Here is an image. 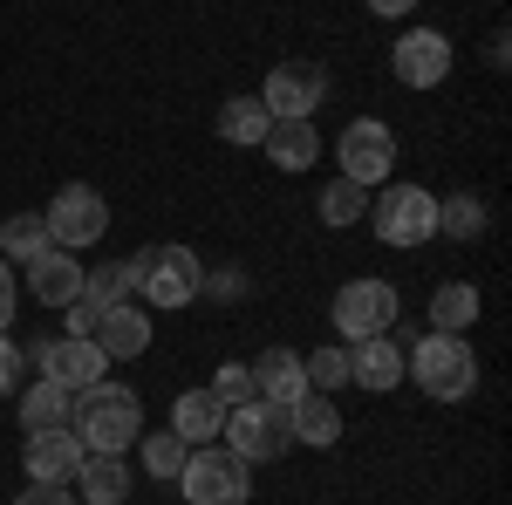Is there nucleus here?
<instances>
[{"mask_svg":"<svg viewBox=\"0 0 512 505\" xmlns=\"http://www.w3.org/2000/svg\"><path fill=\"white\" fill-rule=\"evenodd\" d=\"M369 233L396 246V253H417L437 239V192L424 185H376L369 192Z\"/></svg>","mask_w":512,"mask_h":505,"instance_id":"20e7f679","label":"nucleus"},{"mask_svg":"<svg viewBox=\"0 0 512 505\" xmlns=\"http://www.w3.org/2000/svg\"><path fill=\"white\" fill-rule=\"evenodd\" d=\"M21 362H35V376H48V383H62V389H89L110 376V355L96 349L89 335H41V342L21 349Z\"/></svg>","mask_w":512,"mask_h":505,"instance_id":"1a4fd4ad","label":"nucleus"},{"mask_svg":"<svg viewBox=\"0 0 512 505\" xmlns=\"http://www.w3.org/2000/svg\"><path fill=\"white\" fill-rule=\"evenodd\" d=\"M335 157H342V178H355L362 192H376V185H390V171H396V130L383 117H355L335 137Z\"/></svg>","mask_w":512,"mask_h":505,"instance_id":"9b49d317","label":"nucleus"},{"mask_svg":"<svg viewBox=\"0 0 512 505\" xmlns=\"http://www.w3.org/2000/svg\"><path fill=\"white\" fill-rule=\"evenodd\" d=\"M69 430H76V444L82 451H130L137 437H144V403H137V389H123V383H89L76 389V403H69Z\"/></svg>","mask_w":512,"mask_h":505,"instance_id":"f257e3e1","label":"nucleus"},{"mask_svg":"<svg viewBox=\"0 0 512 505\" xmlns=\"http://www.w3.org/2000/svg\"><path fill=\"white\" fill-rule=\"evenodd\" d=\"M21 369H28V362H21V349H14V335H0V396L21 383Z\"/></svg>","mask_w":512,"mask_h":505,"instance_id":"473e14b6","label":"nucleus"},{"mask_svg":"<svg viewBox=\"0 0 512 505\" xmlns=\"http://www.w3.org/2000/svg\"><path fill=\"white\" fill-rule=\"evenodd\" d=\"M48 239L62 246V253H89L96 239L110 233V205H103V192L96 185H62V192L48 198Z\"/></svg>","mask_w":512,"mask_h":505,"instance_id":"9d476101","label":"nucleus"},{"mask_svg":"<svg viewBox=\"0 0 512 505\" xmlns=\"http://www.w3.org/2000/svg\"><path fill=\"white\" fill-rule=\"evenodd\" d=\"M301 376H308V389H342L349 383V342H328V349H308L301 355Z\"/></svg>","mask_w":512,"mask_h":505,"instance_id":"c85d7f7f","label":"nucleus"},{"mask_svg":"<svg viewBox=\"0 0 512 505\" xmlns=\"http://www.w3.org/2000/svg\"><path fill=\"white\" fill-rule=\"evenodd\" d=\"M349 383L369 389V396H390V389L403 383V342H390V335L349 342Z\"/></svg>","mask_w":512,"mask_h":505,"instance_id":"2eb2a0df","label":"nucleus"},{"mask_svg":"<svg viewBox=\"0 0 512 505\" xmlns=\"http://www.w3.org/2000/svg\"><path fill=\"white\" fill-rule=\"evenodd\" d=\"M403 301H396L390 280H376V273H362V280H342L335 287V301H328V321H335V335L342 342H369V335H390Z\"/></svg>","mask_w":512,"mask_h":505,"instance_id":"423d86ee","label":"nucleus"},{"mask_svg":"<svg viewBox=\"0 0 512 505\" xmlns=\"http://www.w3.org/2000/svg\"><path fill=\"white\" fill-rule=\"evenodd\" d=\"M315 212H321V226H355L362 212H369V192L355 185V178H328L315 198Z\"/></svg>","mask_w":512,"mask_h":505,"instance_id":"bb28decb","label":"nucleus"},{"mask_svg":"<svg viewBox=\"0 0 512 505\" xmlns=\"http://www.w3.org/2000/svg\"><path fill=\"white\" fill-rule=\"evenodd\" d=\"M171 485L185 492V505H246L253 465L233 458L226 444H192V458H185V471H178Z\"/></svg>","mask_w":512,"mask_h":505,"instance_id":"39448f33","label":"nucleus"},{"mask_svg":"<svg viewBox=\"0 0 512 505\" xmlns=\"http://www.w3.org/2000/svg\"><path fill=\"white\" fill-rule=\"evenodd\" d=\"M253 96L267 103L274 123H315V110L328 103V69L321 62H274Z\"/></svg>","mask_w":512,"mask_h":505,"instance_id":"6e6552de","label":"nucleus"},{"mask_svg":"<svg viewBox=\"0 0 512 505\" xmlns=\"http://www.w3.org/2000/svg\"><path fill=\"white\" fill-rule=\"evenodd\" d=\"M171 430H178L185 444H219V430H226V403H219L212 389H185V396L171 403Z\"/></svg>","mask_w":512,"mask_h":505,"instance_id":"6ab92c4d","label":"nucleus"},{"mask_svg":"<svg viewBox=\"0 0 512 505\" xmlns=\"http://www.w3.org/2000/svg\"><path fill=\"white\" fill-rule=\"evenodd\" d=\"M76 301H89L96 314L117 308V301H130V267H123V260H103V267H89V273H82V294H76Z\"/></svg>","mask_w":512,"mask_h":505,"instance_id":"cd10ccee","label":"nucleus"},{"mask_svg":"<svg viewBox=\"0 0 512 505\" xmlns=\"http://www.w3.org/2000/svg\"><path fill=\"white\" fill-rule=\"evenodd\" d=\"M226 451L233 458H246V465H274L280 451L294 444V424H287V410L280 403H267V396H253V403H239V410H226Z\"/></svg>","mask_w":512,"mask_h":505,"instance_id":"0eeeda50","label":"nucleus"},{"mask_svg":"<svg viewBox=\"0 0 512 505\" xmlns=\"http://www.w3.org/2000/svg\"><path fill=\"white\" fill-rule=\"evenodd\" d=\"M28 287H35V308H69L82 294V260L55 246V253H41L35 267H28Z\"/></svg>","mask_w":512,"mask_h":505,"instance_id":"a211bd4d","label":"nucleus"},{"mask_svg":"<svg viewBox=\"0 0 512 505\" xmlns=\"http://www.w3.org/2000/svg\"><path fill=\"white\" fill-rule=\"evenodd\" d=\"M424 314H431L437 335H465V328L478 321V287H472V280H444V287L431 294V308H424Z\"/></svg>","mask_w":512,"mask_h":505,"instance_id":"b1692460","label":"nucleus"},{"mask_svg":"<svg viewBox=\"0 0 512 505\" xmlns=\"http://www.w3.org/2000/svg\"><path fill=\"white\" fill-rule=\"evenodd\" d=\"M246 369H253V389H260V396H267V403H280V410H294V403H301V396H308V376H301V355L294 349H260L253 355V362H246Z\"/></svg>","mask_w":512,"mask_h":505,"instance_id":"f3484780","label":"nucleus"},{"mask_svg":"<svg viewBox=\"0 0 512 505\" xmlns=\"http://www.w3.org/2000/svg\"><path fill=\"white\" fill-rule=\"evenodd\" d=\"M130 485H137V471L123 465L117 451H89L82 471L69 478V492H76L82 505H123V499H130Z\"/></svg>","mask_w":512,"mask_h":505,"instance_id":"dca6fc26","label":"nucleus"},{"mask_svg":"<svg viewBox=\"0 0 512 505\" xmlns=\"http://www.w3.org/2000/svg\"><path fill=\"white\" fill-rule=\"evenodd\" d=\"M267 130H274V117H267V103H260V96H233V103H219V137H226V144L260 151V144H267Z\"/></svg>","mask_w":512,"mask_h":505,"instance_id":"4be33fe9","label":"nucleus"},{"mask_svg":"<svg viewBox=\"0 0 512 505\" xmlns=\"http://www.w3.org/2000/svg\"><path fill=\"white\" fill-rule=\"evenodd\" d=\"M14 314H21V287H14V267L0 260V335L14 328Z\"/></svg>","mask_w":512,"mask_h":505,"instance_id":"2f4dec72","label":"nucleus"},{"mask_svg":"<svg viewBox=\"0 0 512 505\" xmlns=\"http://www.w3.org/2000/svg\"><path fill=\"white\" fill-rule=\"evenodd\" d=\"M123 267H130V301H144V308H192L205 294V267L192 246H151Z\"/></svg>","mask_w":512,"mask_h":505,"instance_id":"7ed1b4c3","label":"nucleus"},{"mask_svg":"<svg viewBox=\"0 0 512 505\" xmlns=\"http://www.w3.org/2000/svg\"><path fill=\"white\" fill-rule=\"evenodd\" d=\"M376 21H403V14H417V0H362Z\"/></svg>","mask_w":512,"mask_h":505,"instance_id":"f704fd0d","label":"nucleus"},{"mask_svg":"<svg viewBox=\"0 0 512 505\" xmlns=\"http://www.w3.org/2000/svg\"><path fill=\"white\" fill-rule=\"evenodd\" d=\"M69 403H76V389L35 376V389L21 396V430H62V424H69Z\"/></svg>","mask_w":512,"mask_h":505,"instance_id":"393cba45","label":"nucleus"},{"mask_svg":"<svg viewBox=\"0 0 512 505\" xmlns=\"http://www.w3.org/2000/svg\"><path fill=\"white\" fill-rule=\"evenodd\" d=\"M205 287H212V294H219V301H233V294H246V280H239V273H212V280H205Z\"/></svg>","mask_w":512,"mask_h":505,"instance_id":"c9c22d12","label":"nucleus"},{"mask_svg":"<svg viewBox=\"0 0 512 505\" xmlns=\"http://www.w3.org/2000/svg\"><path fill=\"white\" fill-rule=\"evenodd\" d=\"M89 342L110 355V362H137V355L151 349V308L144 301H117V308L96 314V328H89Z\"/></svg>","mask_w":512,"mask_h":505,"instance_id":"4468645a","label":"nucleus"},{"mask_svg":"<svg viewBox=\"0 0 512 505\" xmlns=\"http://www.w3.org/2000/svg\"><path fill=\"white\" fill-rule=\"evenodd\" d=\"M451 35H437V28H410V35H396L390 48V76L403 89H437V82L451 76Z\"/></svg>","mask_w":512,"mask_h":505,"instance_id":"f8f14e48","label":"nucleus"},{"mask_svg":"<svg viewBox=\"0 0 512 505\" xmlns=\"http://www.w3.org/2000/svg\"><path fill=\"white\" fill-rule=\"evenodd\" d=\"M185 458H192V444H185L178 430H151V437H144V478H178Z\"/></svg>","mask_w":512,"mask_h":505,"instance_id":"c756f323","label":"nucleus"},{"mask_svg":"<svg viewBox=\"0 0 512 505\" xmlns=\"http://www.w3.org/2000/svg\"><path fill=\"white\" fill-rule=\"evenodd\" d=\"M212 396H219V403H226V410H239V403H253V396H260V389H253V369H246V362H226V369H219V376H212Z\"/></svg>","mask_w":512,"mask_h":505,"instance_id":"7c9ffc66","label":"nucleus"},{"mask_svg":"<svg viewBox=\"0 0 512 505\" xmlns=\"http://www.w3.org/2000/svg\"><path fill=\"white\" fill-rule=\"evenodd\" d=\"M14 505H82V499L69 492V485H28V492H21Z\"/></svg>","mask_w":512,"mask_h":505,"instance_id":"72a5a7b5","label":"nucleus"},{"mask_svg":"<svg viewBox=\"0 0 512 505\" xmlns=\"http://www.w3.org/2000/svg\"><path fill=\"white\" fill-rule=\"evenodd\" d=\"M478 233H485V198H478V192L437 198V239H458V246H472Z\"/></svg>","mask_w":512,"mask_h":505,"instance_id":"a878e982","label":"nucleus"},{"mask_svg":"<svg viewBox=\"0 0 512 505\" xmlns=\"http://www.w3.org/2000/svg\"><path fill=\"white\" fill-rule=\"evenodd\" d=\"M82 451L76 444V430L62 424V430H28V451H21V471H28V485H69L82 471Z\"/></svg>","mask_w":512,"mask_h":505,"instance_id":"ddd939ff","label":"nucleus"},{"mask_svg":"<svg viewBox=\"0 0 512 505\" xmlns=\"http://www.w3.org/2000/svg\"><path fill=\"white\" fill-rule=\"evenodd\" d=\"M403 376L424 389L431 403H465L478 389V355L465 335H410L403 342Z\"/></svg>","mask_w":512,"mask_h":505,"instance_id":"f03ea898","label":"nucleus"},{"mask_svg":"<svg viewBox=\"0 0 512 505\" xmlns=\"http://www.w3.org/2000/svg\"><path fill=\"white\" fill-rule=\"evenodd\" d=\"M287 424H294V444H315V451L342 444V410H335V396H321V389H308V396L287 410Z\"/></svg>","mask_w":512,"mask_h":505,"instance_id":"412c9836","label":"nucleus"},{"mask_svg":"<svg viewBox=\"0 0 512 505\" xmlns=\"http://www.w3.org/2000/svg\"><path fill=\"white\" fill-rule=\"evenodd\" d=\"M41 253H55L48 219H41V212H7V219H0V260H7V267H35Z\"/></svg>","mask_w":512,"mask_h":505,"instance_id":"aec40b11","label":"nucleus"},{"mask_svg":"<svg viewBox=\"0 0 512 505\" xmlns=\"http://www.w3.org/2000/svg\"><path fill=\"white\" fill-rule=\"evenodd\" d=\"M260 151L274 157L280 171H315V157H321V130H315V123H274Z\"/></svg>","mask_w":512,"mask_h":505,"instance_id":"5701e85b","label":"nucleus"}]
</instances>
